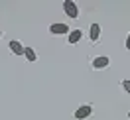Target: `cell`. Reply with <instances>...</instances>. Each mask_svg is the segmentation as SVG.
<instances>
[{
    "instance_id": "1",
    "label": "cell",
    "mask_w": 130,
    "mask_h": 120,
    "mask_svg": "<svg viewBox=\"0 0 130 120\" xmlns=\"http://www.w3.org/2000/svg\"><path fill=\"white\" fill-rule=\"evenodd\" d=\"M63 10H65V14H67V16L69 18H79V6H77V4H75L73 0H65L63 2Z\"/></svg>"
},
{
    "instance_id": "2",
    "label": "cell",
    "mask_w": 130,
    "mask_h": 120,
    "mask_svg": "<svg viewBox=\"0 0 130 120\" xmlns=\"http://www.w3.org/2000/svg\"><path fill=\"white\" fill-rule=\"evenodd\" d=\"M91 114H93V106H91V104H83V106H79V108L75 110V118L85 120V118H89Z\"/></svg>"
},
{
    "instance_id": "3",
    "label": "cell",
    "mask_w": 130,
    "mask_h": 120,
    "mask_svg": "<svg viewBox=\"0 0 130 120\" xmlns=\"http://www.w3.org/2000/svg\"><path fill=\"white\" fill-rule=\"evenodd\" d=\"M69 32L71 30H69L67 24H51L49 26V33H53V36H65V33L69 36Z\"/></svg>"
},
{
    "instance_id": "4",
    "label": "cell",
    "mask_w": 130,
    "mask_h": 120,
    "mask_svg": "<svg viewBox=\"0 0 130 120\" xmlns=\"http://www.w3.org/2000/svg\"><path fill=\"white\" fill-rule=\"evenodd\" d=\"M108 63H110V59L106 55H99L93 59V67L95 69H105V67H108Z\"/></svg>"
},
{
    "instance_id": "5",
    "label": "cell",
    "mask_w": 130,
    "mask_h": 120,
    "mask_svg": "<svg viewBox=\"0 0 130 120\" xmlns=\"http://www.w3.org/2000/svg\"><path fill=\"white\" fill-rule=\"evenodd\" d=\"M24 49L26 47L18 40H12V41H10V51H12L14 55H24Z\"/></svg>"
},
{
    "instance_id": "6",
    "label": "cell",
    "mask_w": 130,
    "mask_h": 120,
    "mask_svg": "<svg viewBox=\"0 0 130 120\" xmlns=\"http://www.w3.org/2000/svg\"><path fill=\"white\" fill-rule=\"evenodd\" d=\"M81 38H83V32H81V30H71L69 36H67V41H69V43H79Z\"/></svg>"
},
{
    "instance_id": "7",
    "label": "cell",
    "mask_w": 130,
    "mask_h": 120,
    "mask_svg": "<svg viewBox=\"0 0 130 120\" xmlns=\"http://www.w3.org/2000/svg\"><path fill=\"white\" fill-rule=\"evenodd\" d=\"M91 41H97L99 38H101V26L99 24H91Z\"/></svg>"
},
{
    "instance_id": "8",
    "label": "cell",
    "mask_w": 130,
    "mask_h": 120,
    "mask_svg": "<svg viewBox=\"0 0 130 120\" xmlns=\"http://www.w3.org/2000/svg\"><path fill=\"white\" fill-rule=\"evenodd\" d=\"M24 55H26V59H28V61H32V63L38 59V53H36L32 47H26V49H24Z\"/></svg>"
},
{
    "instance_id": "9",
    "label": "cell",
    "mask_w": 130,
    "mask_h": 120,
    "mask_svg": "<svg viewBox=\"0 0 130 120\" xmlns=\"http://www.w3.org/2000/svg\"><path fill=\"white\" fill-rule=\"evenodd\" d=\"M122 89H124V91H126V93L130 95V81H128V79H124V81H122Z\"/></svg>"
},
{
    "instance_id": "10",
    "label": "cell",
    "mask_w": 130,
    "mask_h": 120,
    "mask_svg": "<svg viewBox=\"0 0 130 120\" xmlns=\"http://www.w3.org/2000/svg\"><path fill=\"white\" fill-rule=\"evenodd\" d=\"M126 49H130V33H128V38H126Z\"/></svg>"
},
{
    "instance_id": "11",
    "label": "cell",
    "mask_w": 130,
    "mask_h": 120,
    "mask_svg": "<svg viewBox=\"0 0 130 120\" xmlns=\"http://www.w3.org/2000/svg\"><path fill=\"white\" fill-rule=\"evenodd\" d=\"M0 38H2V30H0Z\"/></svg>"
},
{
    "instance_id": "12",
    "label": "cell",
    "mask_w": 130,
    "mask_h": 120,
    "mask_svg": "<svg viewBox=\"0 0 130 120\" xmlns=\"http://www.w3.org/2000/svg\"><path fill=\"white\" fill-rule=\"evenodd\" d=\"M128 120H130V112H128Z\"/></svg>"
}]
</instances>
